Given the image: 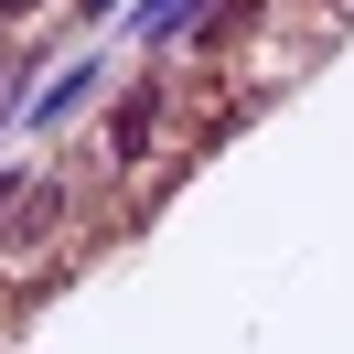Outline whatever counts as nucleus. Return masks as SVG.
Masks as SVG:
<instances>
[{"label":"nucleus","mask_w":354,"mask_h":354,"mask_svg":"<svg viewBox=\"0 0 354 354\" xmlns=\"http://www.w3.org/2000/svg\"><path fill=\"white\" fill-rule=\"evenodd\" d=\"M172 108H183V75H140L108 108V161H151V140L172 129Z\"/></svg>","instance_id":"f257e3e1"},{"label":"nucleus","mask_w":354,"mask_h":354,"mask_svg":"<svg viewBox=\"0 0 354 354\" xmlns=\"http://www.w3.org/2000/svg\"><path fill=\"white\" fill-rule=\"evenodd\" d=\"M65 215V183H0V258H22L32 236H54Z\"/></svg>","instance_id":"f03ea898"},{"label":"nucleus","mask_w":354,"mask_h":354,"mask_svg":"<svg viewBox=\"0 0 354 354\" xmlns=\"http://www.w3.org/2000/svg\"><path fill=\"white\" fill-rule=\"evenodd\" d=\"M247 22H258V0H225V11L194 32V44H204V54H225V44H247Z\"/></svg>","instance_id":"7ed1b4c3"},{"label":"nucleus","mask_w":354,"mask_h":354,"mask_svg":"<svg viewBox=\"0 0 354 354\" xmlns=\"http://www.w3.org/2000/svg\"><path fill=\"white\" fill-rule=\"evenodd\" d=\"M0 11H11V22H22V11H32V0H0Z\"/></svg>","instance_id":"20e7f679"}]
</instances>
